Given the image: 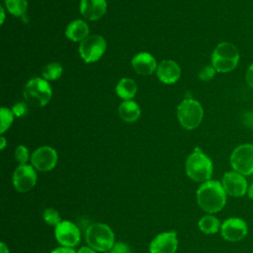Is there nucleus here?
Returning a JSON list of instances; mask_svg holds the SVG:
<instances>
[{"label":"nucleus","mask_w":253,"mask_h":253,"mask_svg":"<svg viewBox=\"0 0 253 253\" xmlns=\"http://www.w3.org/2000/svg\"><path fill=\"white\" fill-rule=\"evenodd\" d=\"M119 115L123 121L133 123L140 117V109L138 105L131 100L124 101L119 107Z\"/></svg>","instance_id":"nucleus-19"},{"label":"nucleus","mask_w":253,"mask_h":253,"mask_svg":"<svg viewBox=\"0 0 253 253\" xmlns=\"http://www.w3.org/2000/svg\"><path fill=\"white\" fill-rule=\"evenodd\" d=\"M0 253H10L9 248L7 247V245L4 242L0 243Z\"/></svg>","instance_id":"nucleus-34"},{"label":"nucleus","mask_w":253,"mask_h":253,"mask_svg":"<svg viewBox=\"0 0 253 253\" xmlns=\"http://www.w3.org/2000/svg\"><path fill=\"white\" fill-rule=\"evenodd\" d=\"M156 74L161 82L165 84H173L180 78L181 69L174 60L165 59L158 64Z\"/></svg>","instance_id":"nucleus-15"},{"label":"nucleus","mask_w":253,"mask_h":253,"mask_svg":"<svg viewBox=\"0 0 253 253\" xmlns=\"http://www.w3.org/2000/svg\"><path fill=\"white\" fill-rule=\"evenodd\" d=\"M106 253H131V251L126 243L116 242Z\"/></svg>","instance_id":"nucleus-28"},{"label":"nucleus","mask_w":253,"mask_h":253,"mask_svg":"<svg viewBox=\"0 0 253 253\" xmlns=\"http://www.w3.org/2000/svg\"><path fill=\"white\" fill-rule=\"evenodd\" d=\"M215 72H216V70L213 68V66L211 64L204 66L201 69V71L199 72V78L203 81H209L214 77Z\"/></svg>","instance_id":"nucleus-27"},{"label":"nucleus","mask_w":253,"mask_h":253,"mask_svg":"<svg viewBox=\"0 0 253 253\" xmlns=\"http://www.w3.org/2000/svg\"><path fill=\"white\" fill-rule=\"evenodd\" d=\"M230 166L233 171L243 175L253 174V144L242 143L236 146L229 157Z\"/></svg>","instance_id":"nucleus-7"},{"label":"nucleus","mask_w":253,"mask_h":253,"mask_svg":"<svg viewBox=\"0 0 253 253\" xmlns=\"http://www.w3.org/2000/svg\"><path fill=\"white\" fill-rule=\"evenodd\" d=\"M136 90H137V86L135 82L130 78L121 79L116 86L117 95L125 101L132 99L136 94Z\"/></svg>","instance_id":"nucleus-20"},{"label":"nucleus","mask_w":253,"mask_h":253,"mask_svg":"<svg viewBox=\"0 0 253 253\" xmlns=\"http://www.w3.org/2000/svg\"><path fill=\"white\" fill-rule=\"evenodd\" d=\"M5 7L10 14L22 17L27 12L28 3L27 0H5Z\"/></svg>","instance_id":"nucleus-22"},{"label":"nucleus","mask_w":253,"mask_h":253,"mask_svg":"<svg viewBox=\"0 0 253 253\" xmlns=\"http://www.w3.org/2000/svg\"><path fill=\"white\" fill-rule=\"evenodd\" d=\"M50 253H76V251H74L73 248H70V247L60 246V247L54 248Z\"/></svg>","instance_id":"nucleus-31"},{"label":"nucleus","mask_w":253,"mask_h":253,"mask_svg":"<svg viewBox=\"0 0 253 253\" xmlns=\"http://www.w3.org/2000/svg\"><path fill=\"white\" fill-rule=\"evenodd\" d=\"M107 11L106 0H81L80 12L84 18L90 21H97Z\"/></svg>","instance_id":"nucleus-16"},{"label":"nucleus","mask_w":253,"mask_h":253,"mask_svg":"<svg viewBox=\"0 0 253 253\" xmlns=\"http://www.w3.org/2000/svg\"><path fill=\"white\" fill-rule=\"evenodd\" d=\"M131 65L133 70L140 75H150L158 66L155 58L146 51L135 54L131 59Z\"/></svg>","instance_id":"nucleus-17"},{"label":"nucleus","mask_w":253,"mask_h":253,"mask_svg":"<svg viewBox=\"0 0 253 253\" xmlns=\"http://www.w3.org/2000/svg\"><path fill=\"white\" fill-rule=\"evenodd\" d=\"M221 185L226 195L230 197L240 198V197H243L245 194H247L248 184L245 179V176L233 170L225 172L223 174Z\"/></svg>","instance_id":"nucleus-13"},{"label":"nucleus","mask_w":253,"mask_h":253,"mask_svg":"<svg viewBox=\"0 0 253 253\" xmlns=\"http://www.w3.org/2000/svg\"><path fill=\"white\" fill-rule=\"evenodd\" d=\"M54 235L56 241L64 247H75L81 238L80 230L76 224L69 220H62L55 226Z\"/></svg>","instance_id":"nucleus-12"},{"label":"nucleus","mask_w":253,"mask_h":253,"mask_svg":"<svg viewBox=\"0 0 253 253\" xmlns=\"http://www.w3.org/2000/svg\"><path fill=\"white\" fill-rule=\"evenodd\" d=\"M199 229L205 234H214L220 230L221 223L217 217L212 214H206L202 216L198 222Z\"/></svg>","instance_id":"nucleus-21"},{"label":"nucleus","mask_w":253,"mask_h":253,"mask_svg":"<svg viewBox=\"0 0 253 253\" xmlns=\"http://www.w3.org/2000/svg\"><path fill=\"white\" fill-rule=\"evenodd\" d=\"M107 47L106 41L99 35L88 36L79 44V53L86 63L95 62L104 54Z\"/></svg>","instance_id":"nucleus-8"},{"label":"nucleus","mask_w":253,"mask_h":253,"mask_svg":"<svg viewBox=\"0 0 253 253\" xmlns=\"http://www.w3.org/2000/svg\"><path fill=\"white\" fill-rule=\"evenodd\" d=\"M15 159L16 161L22 165V164H27V161L29 160L30 154L29 150L25 145H19L16 150H15Z\"/></svg>","instance_id":"nucleus-26"},{"label":"nucleus","mask_w":253,"mask_h":253,"mask_svg":"<svg viewBox=\"0 0 253 253\" xmlns=\"http://www.w3.org/2000/svg\"><path fill=\"white\" fill-rule=\"evenodd\" d=\"M42 219L46 224L54 227L62 221L58 211L53 208H46L43 210Z\"/></svg>","instance_id":"nucleus-25"},{"label":"nucleus","mask_w":253,"mask_h":253,"mask_svg":"<svg viewBox=\"0 0 253 253\" xmlns=\"http://www.w3.org/2000/svg\"><path fill=\"white\" fill-rule=\"evenodd\" d=\"M248 233V226L245 220L240 217H228L224 219L220 226L222 238L229 242L242 240Z\"/></svg>","instance_id":"nucleus-11"},{"label":"nucleus","mask_w":253,"mask_h":253,"mask_svg":"<svg viewBox=\"0 0 253 253\" xmlns=\"http://www.w3.org/2000/svg\"><path fill=\"white\" fill-rule=\"evenodd\" d=\"M13 187L19 193H27L31 191L37 183V172L32 165H19L12 177Z\"/></svg>","instance_id":"nucleus-9"},{"label":"nucleus","mask_w":253,"mask_h":253,"mask_svg":"<svg viewBox=\"0 0 253 253\" xmlns=\"http://www.w3.org/2000/svg\"><path fill=\"white\" fill-rule=\"evenodd\" d=\"M247 196L250 200L253 201V183L248 187V190H247Z\"/></svg>","instance_id":"nucleus-35"},{"label":"nucleus","mask_w":253,"mask_h":253,"mask_svg":"<svg viewBox=\"0 0 253 253\" xmlns=\"http://www.w3.org/2000/svg\"><path fill=\"white\" fill-rule=\"evenodd\" d=\"M62 71L63 68L59 63L50 62L42 68V75L45 80H56L61 76Z\"/></svg>","instance_id":"nucleus-23"},{"label":"nucleus","mask_w":253,"mask_h":253,"mask_svg":"<svg viewBox=\"0 0 253 253\" xmlns=\"http://www.w3.org/2000/svg\"><path fill=\"white\" fill-rule=\"evenodd\" d=\"M12 112L14 114V116L20 118L23 116H26L28 113V106L26 103L23 102H19L16 103L13 107H12Z\"/></svg>","instance_id":"nucleus-29"},{"label":"nucleus","mask_w":253,"mask_h":253,"mask_svg":"<svg viewBox=\"0 0 253 253\" xmlns=\"http://www.w3.org/2000/svg\"><path fill=\"white\" fill-rule=\"evenodd\" d=\"M89 28L86 22L74 20L68 24L65 30V36L73 42H82L88 37Z\"/></svg>","instance_id":"nucleus-18"},{"label":"nucleus","mask_w":253,"mask_h":253,"mask_svg":"<svg viewBox=\"0 0 253 253\" xmlns=\"http://www.w3.org/2000/svg\"><path fill=\"white\" fill-rule=\"evenodd\" d=\"M185 170L187 176L191 180L204 183L211 180L213 166L211 158L202 152L201 149L196 148L195 151L187 157Z\"/></svg>","instance_id":"nucleus-2"},{"label":"nucleus","mask_w":253,"mask_h":253,"mask_svg":"<svg viewBox=\"0 0 253 253\" xmlns=\"http://www.w3.org/2000/svg\"><path fill=\"white\" fill-rule=\"evenodd\" d=\"M57 152L50 146L37 148L31 155V165L38 171L47 172L52 170L57 163Z\"/></svg>","instance_id":"nucleus-10"},{"label":"nucleus","mask_w":253,"mask_h":253,"mask_svg":"<svg viewBox=\"0 0 253 253\" xmlns=\"http://www.w3.org/2000/svg\"><path fill=\"white\" fill-rule=\"evenodd\" d=\"M14 114L12 110L2 107L0 110V133H4L12 125Z\"/></svg>","instance_id":"nucleus-24"},{"label":"nucleus","mask_w":253,"mask_h":253,"mask_svg":"<svg viewBox=\"0 0 253 253\" xmlns=\"http://www.w3.org/2000/svg\"><path fill=\"white\" fill-rule=\"evenodd\" d=\"M178 248V238L175 231L157 234L149 244V253H175Z\"/></svg>","instance_id":"nucleus-14"},{"label":"nucleus","mask_w":253,"mask_h":253,"mask_svg":"<svg viewBox=\"0 0 253 253\" xmlns=\"http://www.w3.org/2000/svg\"><path fill=\"white\" fill-rule=\"evenodd\" d=\"M239 59L237 47L229 42H219L211 53V65L219 73H227L235 69Z\"/></svg>","instance_id":"nucleus-3"},{"label":"nucleus","mask_w":253,"mask_h":253,"mask_svg":"<svg viewBox=\"0 0 253 253\" xmlns=\"http://www.w3.org/2000/svg\"><path fill=\"white\" fill-rule=\"evenodd\" d=\"M226 196L221 182L216 180L202 183L196 192L198 206L208 213L220 211L226 204Z\"/></svg>","instance_id":"nucleus-1"},{"label":"nucleus","mask_w":253,"mask_h":253,"mask_svg":"<svg viewBox=\"0 0 253 253\" xmlns=\"http://www.w3.org/2000/svg\"><path fill=\"white\" fill-rule=\"evenodd\" d=\"M180 125L186 129H194L200 126L204 117L202 105L194 99L183 100L177 109Z\"/></svg>","instance_id":"nucleus-6"},{"label":"nucleus","mask_w":253,"mask_h":253,"mask_svg":"<svg viewBox=\"0 0 253 253\" xmlns=\"http://www.w3.org/2000/svg\"><path fill=\"white\" fill-rule=\"evenodd\" d=\"M5 146H6V139L3 136H1L0 137V148H1V150H3L5 148Z\"/></svg>","instance_id":"nucleus-36"},{"label":"nucleus","mask_w":253,"mask_h":253,"mask_svg":"<svg viewBox=\"0 0 253 253\" xmlns=\"http://www.w3.org/2000/svg\"><path fill=\"white\" fill-rule=\"evenodd\" d=\"M85 240L97 252H107L115 244V234L112 228L102 222L90 224L85 231Z\"/></svg>","instance_id":"nucleus-4"},{"label":"nucleus","mask_w":253,"mask_h":253,"mask_svg":"<svg viewBox=\"0 0 253 253\" xmlns=\"http://www.w3.org/2000/svg\"><path fill=\"white\" fill-rule=\"evenodd\" d=\"M76 253H97V251L93 248H91L90 246H82L78 249V251Z\"/></svg>","instance_id":"nucleus-33"},{"label":"nucleus","mask_w":253,"mask_h":253,"mask_svg":"<svg viewBox=\"0 0 253 253\" xmlns=\"http://www.w3.org/2000/svg\"><path fill=\"white\" fill-rule=\"evenodd\" d=\"M23 95L26 102L30 105L35 107H43L49 102L52 92L47 80L35 77L28 81L24 88Z\"/></svg>","instance_id":"nucleus-5"},{"label":"nucleus","mask_w":253,"mask_h":253,"mask_svg":"<svg viewBox=\"0 0 253 253\" xmlns=\"http://www.w3.org/2000/svg\"><path fill=\"white\" fill-rule=\"evenodd\" d=\"M245 81L247 85L253 89V62L247 67L245 72Z\"/></svg>","instance_id":"nucleus-30"},{"label":"nucleus","mask_w":253,"mask_h":253,"mask_svg":"<svg viewBox=\"0 0 253 253\" xmlns=\"http://www.w3.org/2000/svg\"><path fill=\"white\" fill-rule=\"evenodd\" d=\"M0 13H1V24H3V22H4V19H5V14H4V9H3V7H1L0 8Z\"/></svg>","instance_id":"nucleus-37"},{"label":"nucleus","mask_w":253,"mask_h":253,"mask_svg":"<svg viewBox=\"0 0 253 253\" xmlns=\"http://www.w3.org/2000/svg\"><path fill=\"white\" fill-rule=\"evenodd\" d=\"M243 122L249 127H253V112H247L244 116Z\"/></svg>","instance_id":"nucleus-32"}]
</instances>
